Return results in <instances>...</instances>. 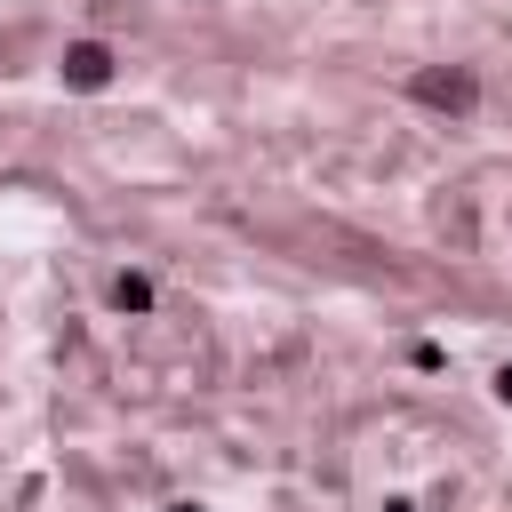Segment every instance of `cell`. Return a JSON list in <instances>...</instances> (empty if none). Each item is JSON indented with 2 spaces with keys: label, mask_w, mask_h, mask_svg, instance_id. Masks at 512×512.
Wrapping results in <instances>:
<instances>
[{
  "label": "cell",
  "mask_w": 512,
  "mask_h": 512,
  "mask_svg": "<svg viewBox=\"0 0 512 512\" xmlns=\"http://www.w3.org/2000/svg\"><path fill=\"white\" fill-rule=\"evenodd\" d=\"M104 296H112V312H152V280L144 272H112Z\"/></svg>",
  "instance_id": "3"
},
{
  "label": "cell",
  "mask_w": 512,
  "mask_h": 512,
  "mask_svg": "<svg viewBox=\"0 0 512 512\" xmlns=\"http://www.w3.org/2000/svg\"><path fill=\"white\" fill-rule=\"evenodd\" d=\"M488 392H496V400H504V408H512V360H504V368H496V376H488Z\"/></svg>",
  "instance_id": "4"
},
{
  "label": "cell",
  "mask_w": 512,
  "mask_h": 512,
  "mask_svg": "<svg viewBox=\"0 0 512 512\" xmlns=\"http://www.w3.org/2000/svg\"><path fill=\"white\" fill-rule=\"evenodd\" d=\"M176 512H200V504H176Z\"/></svg>",
  "instance_id": "6"
},
{
  "label": "cell",
  "mask_w": 512,
  "mask_h": 512,
  "mask_svg": "<svg viewBox=\"0 0 512 512\" xmlns=\"http://www.w3.org/2000/svg\"><path fill=\"white\" fill-rule=\"evenodd\" d=\"M56 80H64L72 96H104V88L120 80V56H112V40H64V56H56Z\"/></svg>",
  "instance_id": "2"
},
{
  "label": "cell",
  "mask_w": 512,
  "mask_h": 512,
  "mask_svg": "<svg viewBox=\"0 0 512 512\" xmlns=\"http://www.w3.org/2000/svg\"><path fill=\"white\" fill-rule=\"evenodd\" d=\"M408 104L448 112V120H472L480 112V72L472 64H416L408 72Z\"/></svg>",
  "instance_id": "1"
},
{
  "label": "cell",
  "mask_w": 512,
  "mask_h": 512,
  "mask_svg": "<svg viewBox=\"0 0 512 512\" xmlns=\"http://www.w3.org/2000/svg\"><path fill=\"white\" fill-rule=\"evenodd\" d=\"M384 512H416V504H408V496H392V504H384Z\"/></svg>",
  "instance_id": "5"
}]
</instances>
